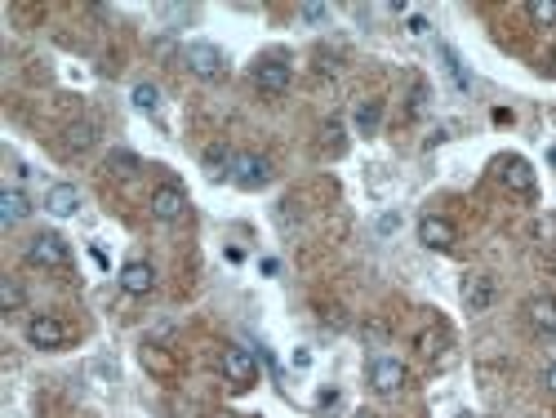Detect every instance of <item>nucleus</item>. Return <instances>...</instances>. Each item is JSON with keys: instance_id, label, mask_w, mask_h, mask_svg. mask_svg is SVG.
Wrapping results in <instances>:
<instances>
[{"instance_id": "nucleus-1", "label": "nucleus", "mask_w": 556, "mask_h": 418, "mask_svg": "<svg viewBox=\"0 0 556 418\" xmlns=\"http://www.w3.org/2000/svg\"><path fill=\"white\" fill-rule=\"evenodd\" d=\"M27 258L36 267H50V272H67L72 267V249H67V241L59 232H36L32 245H27Z\"/></svg>"}, {"instance_id": "nucleus-2", "label": "nucleus", "mask_w": 556, "mask_h": 418, "mask_svg": "<svg viewBox=\"0 0 556 418\" xmlns=\"http://www.w3.org/2000/svg\"><path fill=\"white\" fill-rule=\"evenodd\" d=\"M231 183L245 187V192L267 187V183H271V161L258 156V152H236V161H231Z\"/></svg>"}, {"instance_id": "nucleus-3", "label": "nucleus", "mask_w": 556, "mask_h": 418, "mask_svg": "<svg viewBox=\"0 0 556 418\" xmlns=\"http://www.w3.org/2000/svg\"><path fill=\"white\" fill-rule=\"evenodd\" d=\"M494 170H498V183L507 187V192H516V196H534V165L525 161V156H498L494 161Z\"/></svg>"}, {"instance_id": "nucleus-4", "label": "nucleus", "mask_w": 556, "mask_h": 418, "mask_svg": "<svg viewBox=\"0 0 556 418\" xmlns=\"http://www.w3.org/2000/svg\"><path fill=\"white\" fill-rule=\"evenodd\" d=\"M152 218H161V223H178V218H187V192L178 187V183H161V187H152Z\"/></svg>"}, {"instance_id": "nucleus-5", "label": "nucleus", "mask_w": 556, "mask_h": 418, "mask_svg": "<svg viewBox=\"0 0 556 418\" xmlns=\"http://www.w3.org/2000/svg\"><path fill=\"white\" fill-rule=\"evenodd\" d=\"M218 365H223V378L231 387H254V378H258V360H254L249 347H223Z\"/></svg>"}, {"instance_id": "nucleus-6", "label": "nucleus", "mask_w": 556, "mask_h": 418, "mask_svg": "<svg viewBox=\"0 0 556 418\" xmlns=\"http://www.w3.org/2000/svg\"><path fill=\"white\" fill-rule=\"evenodd\" d=\"M249 76H254L258 94H271V99L290 90V63H286V59H276V54H271V59H258Z\"/></svg>"}, {"instance_id": "nucleus-7", "label": "nucleus", "mask_w": 556, "mask_h": 418, "mask_svg": "<svg viewBox=\"0 0 556 418\" xmlns=\"http://www.w3.org/2000/svg\"><path fill=\"white\" fill-rule=\"evenodd\" d=\"M370 387H374L379 396H396V391L405 387V365H401L396 356H374V360H370Z\"/></svg>"}, {"instance_id": "nucleus-8", "label": "nucleus", "mask_w": 556, "mask_h": 418, "mask_svg": "<svg viewBox=\"0 0 556 418\" xmlns=\"http://www.w3.org/2000/svg\"><path fill=\"white\" fill-rule=\"evenodd\" d=\"M419 241H423L427 249L445 254V249H454V241H458V227H454L450 218H441V214H423V218H419Z\"/></svg>"}, {"instance_id": "nucleus-9", "label": "nucleus", "mask_w": 556, "mask_h": 418, "mask_svg": "<svg viewBox=\"0 0 556 418\" xmlns=\"http://www.w3.org/2000/svg\"><path fill=\"white\" fill-rule=\"evenodd\" d=\"M27 343L41 347V351H59L67 343V325L54 320V316H32L27 320Z\"/></svg>"}, {"instance_id": "nucleus-10", "label": "nucleus", "mask_w": 556, "mask_h": 418, "mask_svg": "<svg viewBox=\"0 0 556 418\" xmlns=\"http://www.w3.org/2000/svg\"><path fill=\"white\" fill-rule=\"evenodd\" d=\"M458 298H463L467 312H489V303H494V280H489L485 272H472V276H463Z\"/></svg>"}, {"instance_id": "nucleus-11", "label": "nucleus", "mask_w": 556, "mask_h": 418, "mask_svg": "<svg viewBox=\"0 0 556 418\" xmlns=\"http://www.w3.org/2000/svg\"><path fill=\"white\" fill-rule=\"evenodd\" d=\"M183 59H187V67H192L200 81H214V76H223V54H218L214 45H205V41L187 45V50H183Z\"/></svg>"}, {"instance_id": "nucleus-12", "label": "nucleus", "mask_w": 556, "mask_h": 418, "mask_svg": "<svg viewBox=\"0 0 556 418\" xmlns=\"http://www.w3.org/2000/svg\"><path fill=\"white\" fill-rule=\"evenodd\" d=\"M121 289H125L129 298L152 294V289H156V267H152V263H143V258L125 263V267H121Z\"/></svg>"}, {"instance_id": "nucleus-13", "label": "nucleus", "mask_w": 556, "mask_h": 418, "mask_svg": "<svg viewBox=\"0 0 556 418\" xmlns=\"http://www.w3.org/2000/svg\"><path fill=\"white\" fill-rule=\"evenodd\" d=\"M525 316H529V329H534V334H543V338L556 334V298H552V294H534V298L525 303Z\"/></svg>"}, {"instance_id": "nucleus-14", "label": "nucleus", "mask_w": 556, "mask_h": 418, "mask_svg": "<svg viewBox=\"0 0 556 418\" xmlns=\"http://www.w3.org/2000/svg\"><path fill=\"white\" fill-rule=\"evenodd\" d=\"M45 209H50L54 218H72V214L81 209V192H76L72 183H54L50 196H45Z\"/></svg>"}, {"instance_id": "nucleus-15", "label": "nucleus", "mask_w": 556, "mask_h": 418, "mask_svg": "<svg viewBox=\"0 0 556 418\" xmlns=\"http://www.w3.org/2000/svg\"><path fill=\"white\" fill-rule=\"evenodd\" d=\"M27 214H32V201H27L19 187H5V192H0V223H5V227L23 223Z\"/></svg>"}, {"instance_id": "nucleus-16", "label": "nucleus", "mask_w": 556, "mask_h": 418, "mask_svg": "<svg viewBox=\"0 0 556 418\" xmlns=\"http://www.w3.org/2000/svg\"><path fill=\"white\" fill-rule=\"evenodd\" d=\"M436 54H441V67H445V76H450V85H454L458 94H467V90H472V76H467V67H463V59L454 54V45H436Z\"/></svg>"}, {"instance_id": "nucleus-17", "label": "nucleus", "mask_w": 556, "mask_h": 418, "mask_svg": "<svg viewBox=\"0 0 556 418\" xmlns=\"http://www.w3.org/2000/svg\"><path fill=\"white\" fill-rule=\"evenodd\" d=\"M379 121H383V103H379V99H370V103L356 107V134H374Z\"/></svg>"}, {"instance_id": "nucleus-18", "label": "nucleus", "mask_w": 556, "mask_h": 418, "mask_svg": "<svg viewBox=\"0 0 556 418\" xmlns=\"http://www.w3.org/2000/svg\"><path fill=\"white\" fill-rule=\"evenodd\" d=\"M67 152H85V147H94V125L90 121H76V125H67Z\"/></svg>"}, {"instance_id": "nucleus-19", "label": "nucleus", "mask_w": 556, "mask_h": 418, "mask_svg": "<svg viewBox=\"0 0 556 418\" xmlns=\"http://www.w3.org/2000/svg\"><path fill=\"white\" fill-rule=\"evenodd\" d=\"M231 161H236V156H231L227 147H209V152H205V165H209L214 178H231Z\"/></svg>"}, {"instance_id": "nucleus-20", "label": "nucleus", "mask_w": 556, "mask_h": 418, "mask_svg": "<svg viewBox=\"0 0 556 418\" xmlns=\"http://www.w3.org/2000/svg\"><path fill=\"white\" fill-rule=\"evenodd\" d=\"M525 14H529L538 28H552V23H556V0H529Z\"/></svg>"}, {"instance_id": "nucleus-21", "label": "nucleus", "mask_w": 556, "mask_h": 418, "mask_svg": "<svg viewBox=\"0 0 556 418\" xmlns=\"http://www.w3.org/2000/svg\"><path fill=\"white\" fill-rule=\"evenodd\" d=\"M134 107L147 112V116H156V107H161V90H156V85H134Z\"/></svg>"}, {"instance_id": "nucleus-22", "label": "nucleus", "mask_w": 556, "mask_h": 418, "mask_svg": "<svg viewBox=\"0 0 556 418\" xmlns=\"http://www.w3.org/2000/svg\"><path fill=\"white\" fill-rule=\"evenodd\" d=\"M107 170L121 174V178H129V174L138 170V156H134V152H107Z\"/></svg>"}, {"instance_id": "nucleus-23", "label": "nucleus", "mask_w": 556, "mask_h": 418, "mask_svg": "<svg viewBox=\"0 0 556 418\" xmlns=\"http://www.w3.org/2000/svg\"><path fill=\"white\" fill-rule=\"evenodd\" d=\"M0 307H5V312H19L23 307V289L5 276V280H0Z\"/></svg>"}, {"instance_id": "nucleus-24", "label": "nucleus", "mask_w": 556, "mask_h": 418, "mask_svg": "<svg viewBox=\"0 0 556 418\" xmlns=\"http://www.w3.org/2000/svg\"><path fill=\"white\" fill-rule=\"evenodd\" d=\"M143 365L156 369V374H174V360H169L161 347H143Z\"/></svg>"}, {"instance_id": "nucleus-25", "label": "nucleus", "mask_w": 556, "mask_h": 418, "mask_svg": "<svg viewBox=\"0 0 556 418\" xmlns=\"http://www.w3.org/2000/svg\"><path fill=\"white\" fill-rule=\"evenodd\" d=\"M441 347H445V334H441V329H423V334H419V351H423V356H436Z\"/></svg>"}, {"instance_id": "nucleus-26", "label": "nucleus", "mask_w": 556, "mask_h": 418, "mask_svg": "<svg viewBox=\"0 0 556 418\" xmlns=\"http://www.w3.org/2000/svg\"><path fill=\"white\" fill-rule=\"evenodd\" d=\"M299 14H303V23H325V19H330V10H325V5H303Z\"/></svg>"}, {"instance_id": "nucleus-27", "label": "nucleus", "mask_w": 556, "mask_h": 418, "mask_svg": "<svg viewBox=\"0 0 556 418\" xmlns=\"http://www.w3.org/2000/svg\"><path fill=\"white\" fill-rule=\"evenodd\" d=\"M423 32H427V19L414 14V19H410V36H423Z\"/></svg>"}, {"instance_id": "nucleus-28", "label": "nucleus", "mask_w": 556, "mask_h": 418, "mask_svg": "<svg viewBox=\"0 0 556 418\" xmlns=\"http://www.w3.org/2000/svg\"><path fill=\"white\" fill-rule=\"evenodd\" d=\"M396 223H401L396 214H383V218H379V232H396Z\"/></svg>"}, {"instance_id": "nucleus-29", "label": "nucleus", "mask_w": 556, "mask_h": 418, "mask_svg": "<svg viewBox=\"0 0 556 418\" xmlns=\"http://www.w3.org/2000/svg\"><path fill=\"white\" fill-rule=\"evenodd\" d=\"M543 383H547V391H556V360L547 365V378H543Z\"/></svg>"}, {"instance_id": "nucleus-30", "label": "nucleus", "mask_w": 556, "mask_h": 418, "mask_svg": "<svg viewBox=\"0 0 556 418\" xmlns=\"http://www.w3.org/2000/svg\"><path fill=\"white\" fill-rule=\"evenodd\" d=\"M352 418H379V414H370V409H356V414H352Z\"/></svg>"}, {"instance_id": "nucleus-31", "label": "nucleus", "mask_w": 556, "mask_h": 418, "mask_svg": "<svg viewBox=\"0 0 556 418\" xmlns=\"http://www.w3.org/2000/svg\"><path fill=\"white\" fill-rule=\"evenodd\" d=\"M552 72H556V67H552Z\"/></svg>"}, {"instance_id": "nucleus-32", "label": "nucleus", "mask_w": 556, "mask_h": 418, "mask_svg": "<svg viewBox=\"0 0 556 418\" xmlns=\"http://www.w3.org/2000/svg\"><path fill=\"white\" fill-rule=\"evenodd\" d=\"M463 418H467V414H463Z\"/></svg>"}]
</instances>
